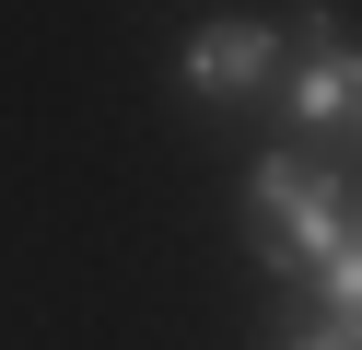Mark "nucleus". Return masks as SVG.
Segmentation results:
<instances>
[{
  "label": "nucleus",
  "mask_w": 362,
  "mask_h": 350,
  "mask_svg": "<svg viewBox=\"0 0 362 350\" xmlns=\"http://www.w3.org/2000/svg\"><path fill=\"white\" fill-rule=\"evenodd\" d=\"M269 350H362V315H339V303H315V315H292Z\"/></svg>",
  "instance_id": "20e7f679"
},
{
  "label": "nucleus",
  "mask_w": 362,
  "mask_h": 350,
  "mask_svg": "<svg viewBox=\"0 0 362 350\" xmlns=\"http://www.w3.org/2000/svg\"><path fill=\"white\" fill-rule=\"evenodd\" d=\"M175 82H187L199 105H245V93L281 82V35L245 23V12H222V23H199V35L175 47Z\"/></svg>",
  "instance_id": "f03ea898"
},
{
  "label": "nucleus",
  "mask_w": 362,
  "mask_h": 350,
  "mask_svg": "<svg viewBox=\"0 0 362 350\" xmlns=\"http://www.w3.org/2000/svg\"><path fill=\"white\" fill-rule=\"evenodd\" d=\"M351 245H362V199H351Z\"/></svg>",
  "instance_id": "39448f33"
},
{
  "label": "nucleus",
  "mask_w": 362,
  "mask_h": 350,
  "mask_svg": "<svg viewBox=\"0 0 362 350\" xmlns=\"http://www.w3.org/2000/svg\"><path fill=\"white\" fill-rule=\"evenodd\" d=\"M245 245H257L269 269L327 280L339 257H351V199H339L315 163H281V152H269L257 175H245Z\"/></svg>",
  "instance_id": "f257e3e1"
},
{
  "label": "nucleus",
  "mask_w": 362,
  "mask_h": 350,
  "mask_svg": "<svg viewBox=\"0 0 362 350\" xmlns=\"http://www.w3.org/2000/svg\"><path fill=\"white\" fill-rule=\"evenodd\" d=\"M292 129L362 152V59H351V47H315V59L292 70Z\"/></svg>",
  "instance_id": "7ed1b4c3"
}]
</instances>
